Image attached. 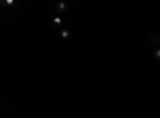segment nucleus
<instances>
[{
    "mask_svg": "<svg viewBox=\"0 0 160 118\" xmlns=\"http://www.w3.org/2000/svg\"><path fill=\"white\" fill-rule=\"evenodd\" d=\"M55 10H56V11H55L56 15H58V16H61L62 13H64L66 10H68V5H66L64 2H61V3H56V5H55Z\"/></svg>",
    "mask_w": 160,
    "mask_h": 118,
    "instance_id": "f257e3e1",
    "label": "nucleus"
},
{
    "mask_svg": "<svg viewBox=\"0 0 160 118\" xmlns=\"http://www.w3.org/2000/svg\"><path fill=\"white\" fill-rule=\"evenodd\" d=\"M62 26H64V21H62V18L56 15L55 18H53V27H56V29H62Z\"/></svg>",
    "mask_w": 160,
    "mask_h": 118,
    "instance_id": "f03ea898",
    "label": "nucleus"
},
{
    "mask_svg": "<svg viewBox=\"0 0 160 118\" xmlns=\"http://www.w3.org/2000/svg\"><path fill=\"white\" fill-rule=\"evenodd\" d=\"M149 43L154 45L155 48H158V45H160V37H158V34H152V35L149 37Z\"/></svg>",
    "mask_w": 160,
    "mask_h": 118,
    "instance_id": "7ed1b4c3",
    "label": "nucleus"
},
{
    "mask_svg": "<svg viewBox=\"0 0 160 118\" xmlns=\"http://www.w3.org/2000/svg\"><path fill=\"white\" fill-rule=\"evenodd\" d=\"M158 56H160V48H154V59H155V62H158Z\"/></svg>",
    "mask_w": 160,
    "mask_h": 118,
    "instance_id": "20e7f679",
    "label": "nucleus"
},
{
    "mask_svg": "<svg viewBox=\"0 0 160 118\" xmlns=\"http://www.w3.org/2000/svg\"><path fill=\"white\" fill-rule=\"evenodd\" d=\"M61 37H62V38H69V31L61 29Z\"/></svg>",
    "mask_w": 160,
    "mask_h": 118,
    "instance_id": "39448f33",
    "label": "nucleus"
}]
</instances>
